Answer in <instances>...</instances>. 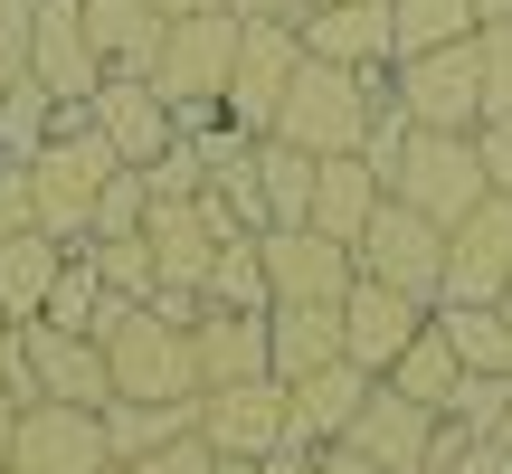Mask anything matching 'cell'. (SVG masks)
Returning <instances> with one entry per match:
<instances>
[{
    "label": "cell",
    "instance_id": "25",
    "mask_svg": "<svg viewBox=\"0 0 512 474\" xmlns=\"http://www.w3.org/2000/svg\"><path fill=\"white\" fill-rule=\"evenodd\" d=\"M190 427H200V399H190V408H152V399H105V456H114V465H143L152 446L190 437Z\"/></svg>",
    "mask_w": 512,
    "mask_h": 474
},
{
    "label": "cell",
    "instance_id": "24",
    "mask_svg": "<svg viewBox=\"0 0 512 474\" xmlns=\"http://www.w3.org/2000/svg\"><path fill=\"white\" fill-rule=\"evenodd\" d=\"M57 266H67V247H57L48 228H19V237H0V323H38V313H48V285H57Z\"/></svg>",
    "mask_w": 512,
    "mask_h": 474
},
{
    "label": "cell",
    "instance_id": "36",
    "mask_svg": "<svg viewBox=\"0 0 512 474\" xmlns=\"http://www.w3.org/2000/svg\"><path fill=\"white\" fill-rule=\"evenodd\" d=\"M427 474H512V456L494 437H465V427H437V456H427Z\"/></svg>",
    "mask_w": 512,
    "mask_h": 474
},
{
    "label": "cell",
    "instance_id": "47",
    "mask_svg": "<svg viewBox=\"0 0 512 474\" xmlns=\"http://www.w3.org/2000/svg\"><path fill=\"white\" fill-rule=\"evenodd\" d=\"M494 19H512V0H475V29H494Z\"/></svg>",
    "mask_w": 512,
    "mask_h": 474
},
{
    "label": "cell",
    "instance_id": "19",
    "mask_svg": "<svg viewBox=\"0 0 512 474\" xmlns=\"http://www.w3.org/2000/svg\"><path fill=\"white\" fill-rule=\"evenodd\" d=\"M370 370L361 361H332V370H313V380H294L285 389V408H294V446H342L351 437V418L370 408Z\"/></svg>",
    "mask_w": 512,
    "mask_h": 474
},
{
    "label": "cell",
    "instance_id": "22",
    "mask_svg": "<svg viewBox=\"0 0 512 474\" xmlns=\"http://www.w3.org/2000/svg\"><path fill=\"white\" fill-rule=\"evenodd\" d=\"M190 351H200V389H238V380H275L266 370V313H209L190 323Z\"/></svg>",
    "mask_w": 512,
    "mask_h": 474
},
{
    "label": "cell",
    "instance_id": "5",
    "mask_svg": "<svg viewBox=\"0 0 512 474\" xmlns=\"http://www.w3.org/2000/svg\"><path fill=\"white\" fill-rule=\"evenodd\" d=\"M389 200H408L418 219L456 228L465 209L484 200V152H475V133H418V124H408V152H399V171H389Z\"/></svg>",
    "mask_w": 512,
    "mask_h": 474
},
{
    "label": "cell",
    "instance_id": "44",
    "mask_svg": "<svg viewBox=\"0 0 512 474\" xmlns=\"http://www.w3.org/2000/svg\"><path fill=\"white\" fill-rule=\"evenodd\" d=\"M313 456H323V474H380V465L361 456V446H313Z\"/></svg>",
    "mask_w": 512,
    "mask_h": 474
},
{
    "label": "cell",
    "instance_id": "27",
    "mask_svg": "<svg viewBox=\"0 0 512 474\" xmlns=\"http://www.w3.org/2000/svg\"><path fill=\"white\" fill-rule=\"evenodd\" d=\"M427 323L446 332V351L465 370H512V313L503 304H437Z\"/></svg>",
    "mask_w": 512,
    "mask_h": 474
},
{
    "label": "cell",
    "instance_id": "31",
    "mask_svg": "<svg viewBox=\"0 0 512 474\" xmlns=\"http://www.w3.org/2000/svg\"><path fill=\"white\" fill-rule=\"evenodd\" d=\"M86 266H95V285H105L114 304H152V294H162V266H152L143 228L133 237H86Z\"/></svg>",
    "mask_w": 512,
    "mask_h": 474
},
{
    "label": "cell",
    "instance_id": "16",
    "mask_svg": "<svg viewBox=\"0 0 512 474\" xmlns=\"http://www.w3.org/2000/svg\"><path fill=\"white\" fill-rule=\"evenodd\" d=\"M437 408H418V399H399V389H370V408H361V418H351V437L342 446H361V456L370 465H380V474H427V456H437Z\"/></svg>",
    "mask_w": 512,
    "mask_h": 474
},
{
    "label": "cell",
    "instance_id": "7",
    "mask_svg": "<svg viewBox=\"0 0 512 474\" xmlns=\"http://www.w3.org/2000/svg\"><path fill=\"white\" fill-rule=\"evenodd\" d=\"M294 67H304V38H294V29H275V19H238V67H228L219 124H238V133H256V143H266L275 114H285Z\"/></svg>",
    "mask_w": 512,
    "mask_h": 474
},
{
    "label": "cell",
    "instance_id": "37",
    "mask_svg": "<svg viewBox=\"0 0 512 474\" xmlns=\"http://www.w3.org/2000/svg\"><path fill=\"white\" fill-rule=\"evenodd\" d=\"M143 209H152L143 171H114V181H105V200H95V228H86V237H133V228H143Z\"/></svg>",
    "mask_w": 512,
    "mask_h": 474
},
{
    "label": "cell",
    "instance_id": "2",
    "mask_svg": "<svg viewBox=\"0 0 512 474\" xmlns=\"http://www.w3.org/2000/svg\"><path fill=\"white\" fill-rule=\"evenodd\" d=\"M95 342H105L114 399H152V408H190V399H200V351H190V323H171V313H152V304H105Z\"/></svg>",
    "mask_w": 512,
    "mask_h": 474
},
{
    "label": "cell",
    "instance_id": "6",
    "mask_svg": "<svg viewBox=\"0 0 512 474\" xmlns=\"http://www.w3.org/2000/svg\"><path fill=\"white\" fill-rule=\"evenodd\" d=\"M361 275L370 285H399L408 304H437L446 294V228L437 219H418L408 200H380L370 209V228H361Z\"/></svg>",
    "mask_w": 512,
    "mask_h": 474
},
{
    "label": "cell",
    "instance_id": "42",
    "mask_svg": "<svg viewBox=\"0 0 512 474\" xmlns=\"http://www.w3.org/2000/svg\"><path fill=\"white\" fill-rule=\"evenodd\" d=\"M313 0H228V19H275V29H304Z\"/></svg>",
    "mask_w": 512,
    "mask_h": 474
},
{
    "label": "cell",
    "instance_id": "32",
    "mask_svg": "<svg viewBox=\"0 0 512 474\" xmlns=\"http://www.w3.org/2000/svg\"><path fill=\"white\" fill-rule=\"evenodd\" d=\"M105 304H114V294L95 285L86 247H67V266H57V285H48V313H38V323H57V332H86V342H95V323H105Z\"/></svg>",
    "mask_w": 512,
    "mask_h": 474
},
{
    "label": "cell",
    "instance_id": "34",
    "mask_svg": "<svg viewBox=\"0 0 512 474\" xmlns=\"http://www.w3.org/2000/svg\"><path fill=\"white\" fill-rule=\"evenodd\" d=\"M512 408V370H465L456 399H446V427H465V437H494Z\"/></svg>",
    "mask_w": 512,
    "mask_h": 474
},
{
    "label": "cell",
    "instance_id": "3",
    "mask_svg": "<svg viewBox=\"0 0 512 474\" xmlns=\"http://www.w3.org/2000/svg\"><path fill=\"white\" fill-rule=\"evenodd\" d=\"M114 143L86 124V114H57V133L29 152V219L57 237V247H86V228H95V200H105V181H114Z\"/></svg>",
    "mask_w": 512,
    "mask_h": 474
},
{
    "label": "cell",
    "instance_id": "26",
    "mask_svg": "<svg viewBox=\"0 0 512 474\" xmlns=\"http://www.w3.org/2000/svg\"><path fill=\"white\" fill-rule=\"evenodd\" d=\"M200 304L209 313H275V294H266V237H219Z\"/></svg>",
    "mask_w": 512,
    "mask_h": 474
},
{
    "label": "cell",
    "instance_id": "1",
    "mask_svg": "<svg viewBox=\"0 0 512 474\" xmlns=\"http://www.w3.org/2000/svg\"><path fill=\"white\" fill-rule=\"evenodd\" d=\"M389 86H399V67H323V57H304L294 86H285V114H275V143L313 152V162L361 152V133L389 105Z\"/></svg>",
    "mask_w": 512,
    "mask_h": 474
},
{
    "label": "cell",
    "instance_id": "43",
    "mask_svg": "<svg viewBox=\"0 0 512 474\" xmlns=\"http://www.w3.org/2000/svg\"><path fill=\"white\" fill-rule=\"evenodd\" d=\"M247 474H323V456H313V446H275V456H256Z\"/></svg>",
    "mask_w": 512,
    "mask_h": 474
},
{
    "label": "cell",
    "instance_id": "13",
    "mask_svg": "<svg viewBox=\"0 0 512 474\" xmlns=\"http://www.w3.org/2000/svg\"><path fill=\"white\" fill-rule=\"evenodd\" d=\"M86 124L114 143V162H124V171H152L171 143H181V114L152 95V76H105L95 105H86Z\"/></svg>",
    "mask_w": 512,
    "mask_h": 474
},
{
    "label": "cell",
    "instance_id": "8",
    "mask_svg": "<svg viewBox=\"0 0 512 474\" xmlns=\"http://www.w3.org/2000/svg\"><path fill=\"white\" fill-rule=\"evenodd\" d=\"M200 437L228 474H247L256 456L294 446V408H285V380H238V389H200Z\"/></svg>",
    "mask_w": 512,
    "mask_h": 474
},
{
    "label": "cell",
    "instance_id": "48",
    "mask_svg": "<svg viewBox=\"0 0 512 474\" xmlns=\"http://www.w3.org/2000/svg\"><path fill=\"white\" fill-rule=\"evenodd\" d=\"M494 446H503V456H512V408H503V427H494Z\"/></svg>",
    "mask_w": 512,
    "mask_h": 474
},
{
    "label": "cell",
    "instance_id": "14",
    "mask_svg": "<svg viewBox=\"0 0 512 474\" xmlns=\"http://www.w3.org/2000/svg\"><path fill=\"white\" fill-rule=\"evenodd\" d=\"M361 285V256L313 228H266V294L275 304H342Z\"/></svg>",
    "mask_w": 512,
    "mask_h": 474
},
{
    "label": "cell",
    "instance_id": "41",
    "mask_svg": "<svg viewBox=\"0 0 512 474\" xmlns=\"http://www.w3.org/2000/svg\"><path fill=\"white\" fill-rule=\"evenodd\" d=\"M475 152H484V190H494V200H512V124H484Z\"/></svg>",
    "mask_w": 512,
    "mask_h": 474
},
{
    "label": "cell",
    "instance_id": "15",
    "mask_svg": "<svg viewBox=\"0 0 512 474\" xmlns=\"http://www.w3.org/2000/svg\"><path fill=\"white\" fill-rule=\"evenodd\" d=\"M427 313H437V304H408L399 285H370V275H361V285L342 294V361H361L370 380H389V361L427 332Z\"/></svg>",
    "mask_w": 512,
    "mask_h": 474
},
{
    "label": "cell",
    "instance_id": "9",
    "mask_svg": "<svg viewBox=\"0 0 512 474\" xmlns=\"http://www.w3.org/2000/svg\"><path fill=\"white\" fill-rule=\"evenodd\" d=\"M29 76L48 86L57 114H86L105 86V57L86 38V0H29Z\"/></svg>",
    "mask_w": 512,
    "mask_h": 474
},
{
    "label": "cell",
    "instance_id": "35",
    "mask_svg": "<svg viewBox=\"0 0 512 474\" xmlns=\"http://www.w3.org/2000/svg\"><path fill=\"white\" fill-rule=\"evenodd\" d=\"M475 67H484V124H512V19L475 29ZM475 124V133H484Z\"/></svg>",
    "mask_w": 512,
    "mask_h": 474
},
{
    "label": "cell",
    "instance_id": "21",
    "mask_svg": "<svg viewBox=\"0 0 512 474\" xmlns=\"http://www.w3.org/2000/svg\"><path fill=\"white\" fill-rule=\"evenodd\" d=\"M342 361V304H275L266 313V370L275 380H313V370Z\"/></svg>",
    "mask_w": 512,
    "mask_h": 474
},
{
    "label": "cell",
    "instance_id": "29",
    "mask_svg": "<svg viewBox=\"0 0 512 474\" xmlns=\"http://www.w3.org/2000/svg\"><path fill=\"white\" fill-rule=\"evenodd\" d=\"M456 380H465V361L446 351V332H437V323H427L418 342L389 361V389H399V399H418V408H437V418H446V399H456Z\"/></svg>",
    "mask_w": 512,
    "mask_h": 474
},
{
    "label": "cell",
    "instance_id": "45",
    "mask_svg": "<svg viewBox=\"0 0 512 474\" xmlns=\"http://www.w3.org/2000/svg\"><path fill=\"white\" fill-rule=\"evenodd\" d=\"M10 437H19V399L0 389V474H10Z\"/></svg>",
    "mask_w": 512,
    "mask_h": 474
},
{
    "label": "cell",
    "instance_id": "33",
    "mask_svg": "<svg viewBox=\"0 0 512 474\" xmlns=\"http://www.w3.org/2000/svg\"><path fill=\"white\" fill-rule=\"evenodd\" d=\"M48 133H57L48 86H38V76H10V86H0V152H19V162H29Z\"/></svg>",
    "mask_w": 512,
    "mask_h": 474
},
{
    "label": "cell",
    "instance_id": "39",
    "mask_svg": "<svg viewBox=\"0 0 512 474\" xmlns=\"http://www.w3.org/2000/svg\"><path fill=\"white\" fill-rule=\"evenodd\" d=\"M133 474H228V465L209 456V437H200V427H190V437H171V446H152V456L133 465Z\"/></svg>",
    "mask_w": 512,
    "mask_h": 474
},
{
    "label": "cell",
    "instance_id": "30",
    "mask_svg": "<svg viewBox=\"0 0 512 474\" xmlns=\"http://www.w3.org/2000/svg\"><path fill=\"white\" fill-rule=\"evenodd\" d=\"M389 29H399V57H437L475 38V0H389Z\"/></svg>",
    "mask_w": 512,
    "mask_h": 474
},
{
    "label": "cell",
    "instance_id": "46",
    "mask_svg": "<svg viewBox=\"0 0 512 474\" xmlns=\"http://www.w3.org/2000/svg\"><path fill=\"white\" fill-rule=\"evenodd\" d=\"M162 19H200V10H228V0H152Z\"/></svg>",
    "mask_w": 512,
    "mask_h": 474
},
{
    "label": "cell",
    "instance_id": "23",
    "mask_svg": "<svg viewBox=\"0 0 512 474\" xmlns=\"http://www.w3.org/2000/svg\"><path fill=\"white\" fill-rule=\"evenodd\" d=\"M162 29L171 19L152 10V0H86V38H95V57H105V76H152Z\"/></svg>",
    "mask_w": 512,
    "mask_h": 474
},
{
    "label": "cell",
    "instance_id": "51",
    "mask_svg": "<svg viewBox=\"0 0 512 474\" xmlns=\"http://www.w3.org/2000/svg\"><path fill=\"white\" fill-rule=\"evenodd\" d=\"M105 474H133V465H105Z\"/></svg>",
    "mask_w": 512,
    "mask_h": 474
},
{
    "label": "cell",
    "instance_id": "38",
    "mask_svg": "<svg viewBox=\"0 0 512 474\" xmlns=\"http://www.w3.org/2000/svg\"><path fill=\"white\" fill-rule=\"evenodd\" d=\"M399 152H408V114H399V95H389V105L370 114V133H361V162L380 171V190H389V171H399Z\"/></svg>",
    "mask_w": 512,
    "mask_h": 474
},
{
    "label": "cell",
    "instance_id": "49",
    "mask_svg": "<svg viewBox=\"0 0 512 474\" xmlns=\"http://www.w3.org/2000/svg\"><path fill=\"white\" fill-rule=\"evenodd\" d=\"M503 313H512V275H503Z\"/></svg>",
    "mask_w": 512,
    "mask_h": 474
},
{
    "label": "cell",
    "instance_id": "10",
    "mask_svg": "<svg viewBox=\"0 0 512 474\" xmlns=\"http://www.w3.org/2000/svg\"><path fill=\"white\" fill-rule=\"evenodd\" d=\"M399 114L418 133H475L484 124V67H475V38L465 48H437V57H399Z\"/></svg>",
    "mask_w": 512,
    "mask_h": 474
},
{
    "label": "cell",
    "instance_id": "12",
    "mask_svg": "<svg viewBox=\"0 0 512 474\" xmlns=\"http://www.w3.org/2000/svg\"><path fill=\"white\" fill-rule=\"evenodd\" d=\"M503 275H512V200L484 190V200L446 228V294L437 304H503Z\"/></svg>",
    "mask_w": 512,
    "mask_h": 474
},
{
    "label": "cell",
    "instance_id": "52",
    "mask_svg": "<svg viewBox=\"0 0 512 474\" xmlns=\"http://www.w3.org/2000/svg\"><path fill=\"white\" fill-rule=\"evenodd\" d=\"M313 10H323V0H313Z\"/></svg>",
    "mask_w": 512,
    "mask_h": 474
},
{
    "label": "cell",
    "instance_id": "20",
    "mask_svg": "<svg viewBox=\"0 0 512 474\" xmlns=\"http://www.w3.org/2000/svg\"><path fill=\"white\" fill-rule=\"evenodd\" d=\"M143 247H152V266H162V285L200 294L209 285V256H219V228H209L200 200H152L143 209Z\"/></svg>",
    "mask_w": 512,
    "mask_h": 474
},
{
    "label": "cell",
    "instance_id": "4",
    "mask_svg": "<svg viewBox=\"0 0 512 474\" xmlns=\"http://www.w3.org/2000/svg\"><path fill=\"white\" fill-rule=\"evenodd\" d=\"M228 67H238V19L200 10V19H171L162 57H152V95L181 114V133H209L228 105Z\"/></svg>",
    "mask_w": 512,
    "mask_h": 474
},
{
    "label": "cell",
    "instance_id": "11",
    "mask_svg": "<svg viewBox=\"0 0 512 474\" xmlns=\"http://www.w3.org/2000/svg\"><path fill=\"white\" fill-rule=\"evenodd\" d=\"M105 408H67V399H29L10 437V474H105Z\"/></svg>",
    "mask_w": 512,
    "mask_h": 474
},
{
    "label": "cell",
    "instance_id": "17",
    "mask_svg": "<svg viewBox=\"0 0 512 474\" xmlns=\"http://www.w3.org/2000/svg\"><path fill=\"white\" fill-rule=\"evenodd\" d=\"M304 57L323 67H399V29H389V0H323L304 10Z\"/></svg>",
    "mask_w": 512,
    "mask_h": 474
},
{
    "label": "cell",
    "instance_id": "40",
    "mask_svg": "<svg viewBox=\"0 0 512 474\" xmlns=\"http://www.w3.org/2000/svg\"><path fill=\"white\" fill-rule=\"evenodd\" d=\"M29 76V0H0V86Z\"/></svg>",
    "mask_w": 512,
    "mask_h": 474
},
{
    "label": "cell",
    "instance_id": "50",
    "mask_svg": "<svg viewBox=\"0 0 512 474\" xmlns=\"http://www.w3.org/2000/svg\"><path fill=\"white\" fill-rule=\"evenodd\" d=\"M0 351H10V323H0Z\"/></svg>",
    "mask_w": 512,
    "mask_h": 474
},
{
    "label": "cell",
    "instance_id": "28",
    "mask_svg": "<svg viewBox=\"0 0 512 474\" xmlns=\"http://www.w3.org/2000/svg\"><path fill=\"white\" fill-rule=\"evenodd\" d=\"M256 200H266V228H304V209H313V152H294V143H256Z\"/></svg>",
    "mask_w": 512,
    "mask_h": 474
},
{
    "label": "cell",
    "instance_id": "18",
    "mask_svg": "<svg viewBox=\"0 0 512 474\" xmlns=\"http://www.w3.org/2000/svg\"><path fill=\"white\" fill-rule=\"evenodd\" d=\"M380 200H389L380 171H370L361 152H332V162H313V209H304V228L332 237V247H361V228H370V209H380Z\"/></svg>",
    "mask_w": 512,
    "mask_h": 474
}]
</instances>
